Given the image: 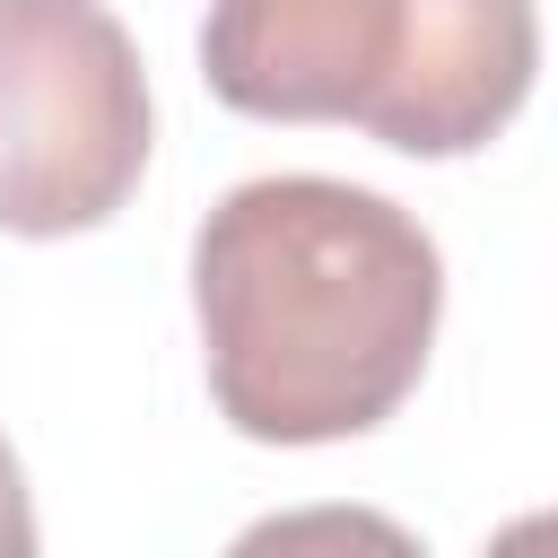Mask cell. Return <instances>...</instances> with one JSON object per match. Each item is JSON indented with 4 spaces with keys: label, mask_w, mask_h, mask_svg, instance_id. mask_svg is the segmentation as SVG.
<instances>
[{
    "label": "cell",
    "mask_w": 558,
    "mask_h": 558,
    "mask_svg": "<svg viewBox=\"0 0 558 558\" xmlns=\"http://www.w3.org/2000/svg\"><path fill=\"white\" fill-rule=\"evenodd\" d=\"M209 401L253 445H340L384 427L436 349V235L340 174H253L192 235Z\"/></svg>",
    "instance_id": "cell-1"
},
{
    "label": "cell",
    "mask_w": 558,
    "mask_h": 558,
    "mask_svg": "<svg viewBox=\"0 0 558 558\" xmlns=\"http://www.w3.org/2000/svg\"><path fill=\"white\" fill-rule=\"evenodd\" d=\"M541 70L532 0H209L201 78L253 122H349L401 157L488 148Z\"/></svg>",
    "instance_id": "cell-2"
},
{
    "label": "cell",
    "mask_w": 558,
    "mask_h": 558,
    "mask_svg": "<svg viewBox=\"0 0 558 558\" xmlns=\"http://www.w3.org/2000/svg\"><path fill=\"white\" fill-rule=\"evenodd\" d=\"M148 174V70L105 0H0V235L105 227Z\"/></svg>",
    "instance_id": "cell-3"
},
{
    "label": "cell",
    "mask_w": 558,
    "mask_h": 558,
    "mask_svg": "<svg viewBox=\"0 0 558 558\" xmlns=\"http://www.w3.org/2000/svg\"><path fill=\"white\" fill-rule=\"evenodd\" d=\"M26 549H35V506H26L17 453L0 445V558H26Z\"/></svg>",
    "instance_id": "cell-4"
}]
</instances>
